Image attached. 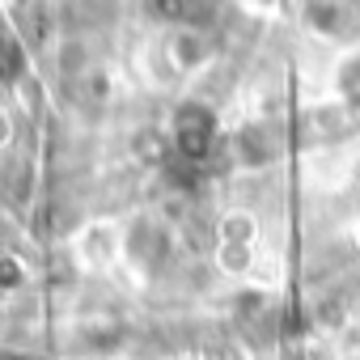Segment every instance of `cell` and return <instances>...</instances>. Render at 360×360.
I'll list each match as a JSON object with an SVG mask.
<instances>
[{
  "instance_id": "cell-2",
  "label": "cell",
  "mask_w": 360,
  "mask_h": 360,
  "mask_svg": "<svg viewBox=\"0 0 360 360\" xmlns=\"http://www.w3.org/2000/svg\"><path fill=\"white\" fill-rule=\"evenodd\" d=\"M153 9H157V13H165V18L187 13V5H183V0H153Z\"/></svg>"
},
{
  "instance_id": "cell-1",
  "label": "cell",
  "mask_w": 360,
  "mask_h": 360,
  "mask_svg": "<svg viewBox=\"0 0 360 360\" xmlns=\"http://www.w3.org/2000/svg\"><path fill=\"white\" fill-rule=\"evenodd\" d=\"M178 144H183V153H191V157H204L212 148V119H208V110L187 106L183 115H178Z\"/></svg>"
}]
</instances>
